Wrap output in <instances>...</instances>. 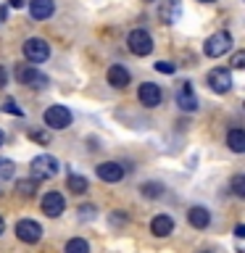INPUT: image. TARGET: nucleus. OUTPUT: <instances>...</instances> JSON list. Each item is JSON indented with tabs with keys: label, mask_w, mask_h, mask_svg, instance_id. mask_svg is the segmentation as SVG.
<instances>
[{
	"label": "nucleus",
	"mask_w": 245,
	"mask_h": 253,
	"mask_svg": "<svg viewBox=\"0 0 245 253\" xmlns=\"http://www.w3.org/2000/svg\"><path fill=\"white\" fill-rule=\"evenodd\" d=\"M29 166H32V177H35L37 182H40V179H53L55 174L61 171V161H58L55 156H50V153L35 156Z\"/></svg>",
	"instance_id": "obj_1"
},
{
	"label": "nucleus",
	"mask_w": 245,
	"mask_h": 253,
	"mask_svg": "<svg viewBox=\"0 0 245 253\" xmlns=\"http://www.w3.org/2000/svg\"><path fill=\"white\" fill-rule=\"evenodd\" d=\"M13 77L19 79V84L37 87V90H42V87H47V82H50V79H47L37 66H32V63H19V66L13 69Z\"/></svg>",
	"instance_id": "obj_2"
},
{
	"label": "nucleus",
	"mask_w": 245,
	"mask_h": 253,
	"mask_svg": "<svg viewBox=\"0 0 245 253\" xmlns=\"http://www.w3.org/2000/svg\"><path fill=\"white\" fill-rule=\"evenodd\" d=\"M126 47H129L132 55H150L153 53V37H150V32L145 29H132L129 37H126Z\"/></svg>",
	"instance_id": "obj_3"
},
{
	"label": "nucleus",
	"mask_w": 245,
	"mask_h": 253,
	"mask_svg": "<svg viewBox=\"0 0 245 253\" xmlns=\"http://www.w3.org/2000/svg\"><path fill=\"white\" fill-rule=\"evenodd\" d=\"M24 58H27L32 66H37V63H45L47 55H50V47H47V42L42 37H29L27 42H24Z\"/></svg>",
	"instance_id": "obj_4"
},
{
	"label": "nucleus",
	"mask_w": 245,
	"mask_h": 253,
	"mask_svg": "<svg viewBox=\"0 0 245 253\" xmlns=\"http://www.w3.org/2000/svg\"><path fill=\"white\" fill-rule=\"evenodd\" d=\"M71 111L66 108V106H58V103H55V106H50L42 114V122H45V126L47 129H66V126H71Z\"/></svg>",
	"instance_id": "obj_5"
},
{
	"label": "nucleus",
	"mask_w": 245,
	"mask_h": 253,
	"mask_svg": "<svg viewBox=\"0 0 245 253\" xmlns=\"http://www.w3.org/2000/svg\"><path fill=\"white\" fill-rule=\"evenodd\" d=\"M203 50L208 58H221L224 53L232 50V35H229V32H216V35H211L205 40Z\"/></svg>",
	"instance_id": "obj_6"
},
{
	"label": "nucleus",
	"mask_w": 245,
	"mask_h": 253,
	"mask_svg": "<svg viewBox=\"0 0 245 253\" xmlns=\"http://www.w3.org/2000/svg\"><path fill=\"white\" fill-rule=\"evenodd\" d=\"M16 237L27 245H35L42 240V227L35 219H21V221H16Z\"/></svg>",
	"instance_id": "obj_7"
},
{
	"label": "nucleus",
	"mask_w": 245,
	"mask_h": 253,
	"mask_svg": "<svg viewBox=\"0 0 245 253\" xmlns=\"http://www.w3.org/2000/svg\"><path fill=\"white\" fill-rule=\"evenodd\" d=\"M205 84L211 87V92L224 95V92L232 90V74H229V69H213V71H208V77H205Z\"/></svg>",
	"instance_id": "obj_8"
},
{
	"label": "nucleus",
	"mask_w": 245,
	"mask_h": 253,
	"mask_svg": "<svg viewBox=\"0 0 245 253\" xmlns=\"http://www.w3.org/2000/svg\"><path fill=\"white\" fill-rule=\"evenodd\" d=\"M137 100H140V106H145V108H156V106H161L163 92H161V87L153 84V82H142L140 90H137Z\"/></svg>",
	"instance_id": "obj_9"
},
{
	"label": "nucleus",
	"mask_w": 245,
	"mask_h": 253,
	"mask_svg": "<svg viewBox=\"0 0 245 253\" xmlns=\"http://www.w3.org/2000/svg\"><path fill=\"white\" fill-rule=\"evenodd\" d=\"M95 174H98V179L103 182H108V185H114V182H122L124 179V166L122 164H116V161H103L95 166Z\"/></svg>",
	"instance_id": "obj_10"
},
{
	"label": "nucleus",
	"mask_w": 245,
	"mask_h": 253,
	"mask_svg": "<svg viewBox=\"0 0 245 253\" xmlns=\"http://www.w3.org/2000/svg\"><path fill=\"white\" fill-rule=\"evenodd\" d=\"M40 209H42L45 216H61L63 211H66V198L61 193H45L42 195V203H40Z\"/></svg>",
	"instance_id": "obj_11"
},
{
	"label": "nucleus",
	"mask_w": 245,
	"mask_h": 253,
	"mask_svg": "<svg viewBox=\"0 0 245 253\" xmlns=\"http://www.w3.org/2000/svg\"><path fill=\"white\" fill-rule=\"evenodd\" d=\"M55 13V3L53 0H32L29 3V16L35 21H45Z\"/></svg>",
	"instance_id": "obj_12"
},
{
	"label": "nucleus",
	"mask_w": 245,
	"mask_h": 253,
	"mask_svg": "<svg viewBox=\"0 0 245 253\" xmlns=\"http://www.w3.org/2000/svg\"><path fill=\"white\" fill-rule=\"evenodd\" d=\"M158 16H161L163 24H177L182 16V0H163Z\"/></svg>",
	"instance_id": "obj_13"
},
{
	"label": "nucleus",
	"mask_w": 245,
	"mask_h": 253,
	"mask_svg": "<svg viewBox=\"0 0 245 253\" xmlns=\"http://www.w3.org/2000/svg\"><path fill=\"white\" fill-rule=\"evenodd\" d=\"M106 79H108V84L111 87H116V90H124L126 84H129V71H126L122 63H114V66L108 69V74H106Z\"/></svg>",
	"instance_id": "obj_14"
},
{
	"label": "nucleus",
	"mask_w": 245,
	"mask_h": 253,
	"mask_svg": "<svg viewBox=\"0 0 245 253\" xmlns=\"http://www.w3.org/2000/svg\"><path fill=\"white\" fill-rule=\"evenodd\" d=\"M187 221H190V227H195V229H205L211 224V211L203 209V206H193V209L187 211Z\"/></svg>",
	"instance_id": "obj_15"
},
{
	"label": "nucleus",
	"mask_w": 245,
	"mask_h": 253,
	"mask_svg": "<svg viewBox=\"0 0 245 253\" xmlns=\"http://www.w3.org/2000/svg\"><path fill=\"white\" fill-rule=\"evenodd\" d=\"M150 232L156 237H169L174 232V219L166 216V213H158V216H153V221H150Z\"/></svg>",
	"instance_id": "obj_16"
},
{
	"label": "nucleus",
	"mask_w": 245,
	"mask_h": 253,
	"mask_svg": "<svg viewBox=\"0 0 245 253\" xmlns=\"http://www.w3.org/2000/svg\"><path fill=\"white\" fill-rule=\"evenodd\" d=\"M177 106L182 111H195L198 108V98H195V92H193V87H190V82H185L179 87V92H177Z\"/></svg>",
	"instance_id": "obj_17"
},
{
	"label": "nucleus",
	"mask_w": 245,
	"mask_h": 253,
	"mask_svg": "<svg viewBox=\"0 0 245 253\" xmlns=\"http://www.w3.org/2000/svg\"><path fill=\"white\" fill-rule=\"evenodd\" d=\"M227 145H229V150H232V153H243V150H245V129H240V126L229 129Z\"/></svg>",
	"instance_id": "obj_18"
},
{
	"label": "nucleus",
	"mask_w": 245,
	"mask_h": 253,
	"mask_svg": "<svg viewBox=\"0 0 245 253\" xmlns=\"http://www.w3.org/2000/svg\"><path fill=\"white\" fill-rule=\"evenodd\" d=\"M66 185H69V190H71L74 195H84L87 190H90V182H87L82 174H69Z\"/></svg>",
	"instance_id": "obj_19"
},
{
	"label": "nucleus",
	"mask_w": 245,
	"mask_h": 253,
	"mask_svg": "<svg viewBox=\"0 0 245 253\" xmlns=\"http://www.w3.org/2000/svg\"><path fill=\"white\" fill-rule=\"evenodd\" d=\"M63 253H90V243L84 237H71L66 243V248H63Z\"/></svg>",
	"instance_id": "obj_20"
},
{
	"label": "nucleus",
	"mask_w": 245,
	"mask_h": 253,
	"mask_svg": "<svg viewBox=\"0 0 245 253\" xmlns=\"http://www.w3.org/2000/svg\"><path fill=\"white\" fill-rule=\"evenodd\" d=\"M16 190H19V195L32 198V195L37 193V179H35V177H29V179H19V182H16Z\"/></svg>",
	"instance_id": "obj_21"
},
{
	"label": "nucleus",
	"mask_w": 245,
	"mask_h": 253,
	"mask_svg": "<svg viewBox=\"0 0 245 253\" xmlns=\"http://www.w3.org/2000/svg\"><path fill=\"white\" fill-rule=\"evenodd\" d=\"M140 193L145 198H161L163 195V185H161V182H142Z\"/></svg>",
	"instance_id": "obj_22"
},
{
	"label": "nucleus",
	"mask_w": 245,
	"mask_h": 253,
	"mask_svg": "<svg viewBox=\"0 0 245 253\" xmlns=\"http://www.w3.org/2000/svg\"><path fill=\"white\" fill-rule=\"evenodd\" d=\"M13 171L16 166L11 158H0V179H13Z\"/></svg>",
	"instance_id": "obj_23"
},
{
	"label": "nucleus",
	"mask_w": 245,
	"mask_h": 253,
	"mask_svg": "<svg viewBox=\"0 0 245 253\" xmlns=\"http://www.w3.org/2000/svg\"><path fill=\"white\" fill-rule=\"evenodd\" d=\"M232 193L237 198H245V174H235L232 177Z\"/></svg>",
	"instance_id": "obj_24"
},
{
	"label": "nucleus",
	"mask_w": 245,
	"mask_h": 253,
	"mask_svg": "<svg viewBox=\"0 0 245 253\" xmlns=\"http://www.w3.org/2000/svg\"><path fill=\"white\" fill-rule=\"evenodd\" d=\"M29 137L35 140V142H40V145H47V142H50V134L42 132V129H32V132H29Z\"/></svg>",
	"instance_id": "obj_25"
},
{
	"label": "nucleus",
	"mask_w": 245,
	"mask_h": 253,
	"mask_svg": "<svg viewBox=\"0 0 245 253\" xmlns=\"http://www.w3.org/2000/svg\"><path fill=\"white\" fill-rule=\"evenodd\" d=\"M156 71H163V74H174V71H177V66H174L171 61H158V63H156Z\"/></svg>",
	"instance_id": "obj_26"
},
{
	"label": "nucleus",
	"mask_w": 245,
	"mask_h": 253,
	"mask_svg": "<svg viewBox=\"0 0 245 253\" xmlns=\"http://www.w3.org/2000/svg\"><path fill=\"white\" fill-rule=\"evenodd\" d=\"M5 114H13V116H21V114H24V111H21L19 106H16V100H13V98H8V100H5Z\"/></svg>",
	"instance_id": "obj_27"
},
{
	"label": "nucleus",
	"mask_w": 245,
	"mask_h": 253,
	"mask_svg": "<svg viewBox=\"0 0 245 253\" xmlns=\"http://www.w3.org/2000/svg\"><path fill=\"white\" fill-rule=\"evenodd\" d=\"M232 66H235V69H243V66H245V53H243V50H237V53L232 55Z\"/></svg>",
	"instance_id": "obj_28"
},
{
	"label": "nucleus",
	"mask_w": 245,
	"mask_h": 253,
	"mask_svg": "<svg viewBox=\"0 0 245 253\" xmlns=\"http://www.w3.org/2000/svg\"><path fill=\"white\" fill-rule=\"evenodd\" d=\"M79 211H82V219H92V216H95V209H92V206H82Z\"/></svg>",
	"instance_id": "obj_29"
},
{
	"label": "nucleus",
	"mask_w": 245,
	"mask_h": 253,
	"mask_svg": "<svg viewBox=\"0 0 245 253\" xmlns=\"http://www.w3.org/2000/svg\"><path fill=\"white\" fill-rule=\"evenodd\" d=\"M8 84V71H5V66H0V90Z\"/></svg>",
	"instance_id": "obj_30"
},
{
	"label": "nucleus",
	"mask_w": 245,
	"mask_h": 253,
	"mask_svg": "<svg viewBox=\"0 0 245 253\" xmlns=\"http://www.w3.org/2000/svg\"><path fill=\"white\" fill-rule=\"evenodd\" d=\"M235 235H237V237H245V227L237 224V227H235Z\"/></svg>",
	"instance_id": "obj_31"
},
{
	"label": "nucleus",
	"mask_w": 245,
	"mask_h": 253,
	"mask_svg": "<svg viewBox=\"0 0 245 253\" xmlns=\"http://www.w3.org/2000/svg\"><path fill=\"white\" fill-rule=\"evenodd\" d=\"M8 5H11V8H21L24 0H8Z\"/></svg>",
	"instance_id": "obj_32"
},
{
	"label": "nucleus",
	"mask_w": 245,
	"mask_h": 253,
	"mask_svg": "<svg viewBox=\"0 0 245 253\" xmlns=\"http://www.w3.org/2000/svg\"><path fill=\"white\" fill-rule=\"evenodd\" d=\"M5 232V221H3V216H0V235Z\"/></svg>",
	"instance_id": "obj_33"
},
{
	"label": "nucleus",
	"mask_w": 245,
	"mask_h": 253,
	"mask_svg": "<svg viewBox=\"0 0 245 253\" xmlns=\"http://www.w3.org/2000/svg\"><path fill=\"white\" fill-rule=\"evenodd\" d=\"M3 142H5V132L0 129V145H3Z\"/></svg>",
	"instance_id": "obj_34"
},
{
	"label": "nucleus",
	"mask_w": 245,
	"mask_h": 253,
	"mask_svg": "<svg viewBox=\"0 0 245 253\" xmlns=\"http://www.w3.org/2000/svg\"><path fill=\"white\" fill-rule=\"evenodd\" d=\"M201 3H216V0H201Z\"/></svg>",
	"instance_id": "obj_35"
},
{
	"label": "nucleus",
	"mask_w": 245,
	"mask_h": 253,
	"mask_svg": "<svg viewBox=\"0 0 245 253\" xmlns=\"http://www.w3.org/2000/svg\"><path fill=\"white\" fill-rule=\"evenodd\" d=\"M198 253H208V251H198Z\"/></svg>",
	"instance_id": "obj_36"
},
{
	"label": "nucleus",
	"mask_w": 245,
	"mask_h": 253,
	"mask_svg": "<svg viewBox=\"0 0 245 253\" xmlns=\"http://www.w3.org/2000/svg\"><path fill=\"white\" fill-rule=\"evenodd\" d=\"M145 3H153V0H145Z\"/></svg>",
	"instance_id": "obj_37"
}]
</instances>
